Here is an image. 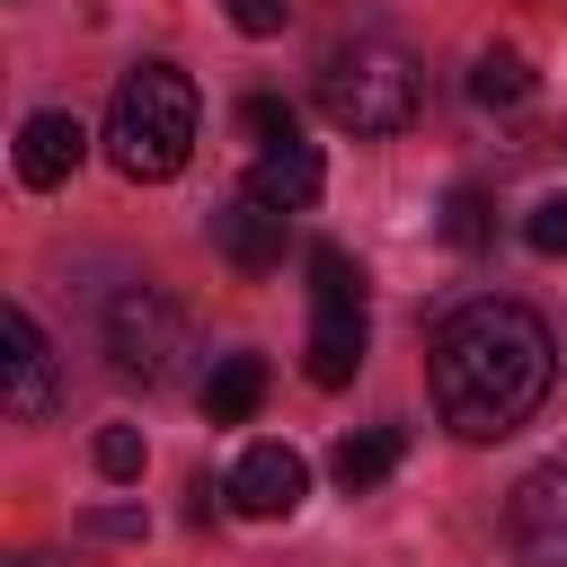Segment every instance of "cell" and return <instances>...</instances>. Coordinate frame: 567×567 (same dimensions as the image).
I'll use <instances>...</instances> for the list:
<instances>
[{"label":"cell","mask_w":567,"mask_h":567,"mask_svg":"<svg viewBox=\"0 0 567 567\" xmlns=\"http://www.w3.org/2000/svg\"><path fill=\"white\" fill-rule=\"evenodd\" d=\"M319 186H328L319 142H266V151H257V168H248V195H257V204H275V213H310V204H319Z\"/></svg>","instance_id":"30bf717a"},{"label":"cell","mask_w":567,"mask_h":567,"mask_svg":"<svg viewBox=\"0 0 567 567\" xmlns=\"http://www.w3.org/2000/svg\"><path fill=\"white\" fill-rule=\"evenodd\" d=\"M221 9H230L239 35H284L292 27V0H221Z\"/></svg>","instance_id":"d6986e66"},{"label":"cell","mask_w":567,"mask_h":567,"mask_svg":"<svg viewBox=\"0 0 567 567\" xmlns=\"http://www.w3.org/2000/svg\"><path fill=\"white\" fill-rule=\"evenodd\" d=\"M186 151H195V80L177 62H133L106 106V159L133 186H159L186 168Z\"/></svg>","instance_id":"7a4b0ae2"},{"label":"cell","mask_w":567,"mask_h":567,"mask_svg":"<svg viewBox=\"0 0 567 567\" xmlns=\"http://www.w3.org/2000/svg\"><path fill=\"white\" fill-rule=\"evenodd\" d=\"M523 239H532V257H567V195H540L523 213Z\"/></svg>","instance_id":"2e32d148"},{"label":"cell","mask_w":567,"mask_h":567,"mask_svg":"<svg viewBox=\"0 0 567 567\" xmlns=\"http://www.w3.org/2000/svg\"><path fill=\"white\" fill-rule=\"evenodd\" d=\"M363 346H372V319H363V266L319 239L310 248V381L319 390H346L363 372Z\"/></svg>","instance_id":"277c9868"},{"label":"cell","mask_w":567,"mask_h":567,"mask_svg":"<svg viewBox=\"0 0 567 567\" xmlns=\"http://www.w3.org/2000/svg\"><path fill=\"white\" fill-rule=\"evenodd\" d=\"M221 496H230L239 514H257V523H284V514H301V496H310V461H301L292 443H248Z\"/></svg>","instance_id":"ba28073f"},{"label":"cell","mask_w":567,"mask_h":567,"mask_svg":"<svg viewBox=\"0 0 567 567\" xmlns=\"http://www.w3.org/2000/svg\"><path fill=\"white\" fill-rule=\"evenodd\" d=\"M266 408V354H221L204 372V416L213 425H248Z\"/></svg>","instance_id":"7c38bea8"},{"label":"cell","mask_w":567,"mask_h":567,"mask_svg":"<svg viewBox=\"0 0 567 567\" xmlns=\"http://www.w3.org/2000/svg\"><path fill=\"white\" fill-rule=\"evenodd\" d=\"M80 532H89V540H142V505H97Z\"/></svg>","instance_id":"ffe728a7"},{"label":"cell","mask_w":567,"mask_h":567,"mask_svg":"<svg viewBox=\"0 0 567 567\" xmlns=\"http://www.w3.org/2000/svg\"><path fill=\"white\" fill-rule=\"evenodd\" d=\"M97 470H106V478H142V434H133V425H106V434H97Z\"/></svg>","instance_id":"ac0fdd59"},{"label":"cell","mask_w":567,"mask_h":567,"mask_svg":"<svg viewBox=\"0 0 567 567\" xmlns=\"http://www.w3.org/2000/svg\"><path fill=\"white\" fill-rule=\"evenodd\" d=\"M399 461H408V434H399V425H363V434H346V443H337V461H328V470H337V487H346V496H363V487H381Z\"/></svg>","instance_id":"4fadbf2b"},{"label":"cell","mask_w":567,"mask_h":567,"mask_svg":"<svg viewBox=\"0 0 567 567\" xmlns=\"http://www.w3.org/2000/svg\"><path fill=\"white\" fill-rule=\"evenodd\" d=\"M239 124H248L257 142H301V124H292V106H284V97H266V89H257V97L239 106Z\"/></svg>","instance_id":"e0dca14e"},{"label":"cell","mask_w":567,"mask_h":567,"mask_svg":"<svg viewBox=\"0 0 567 567\" xmlns=\"http://www.w3.org/2000/svg\"><path fill=\"white\" fill-rule=\"evenodd\" d=\"M434 230H443V248H487V195L478 186H452Z\"/></svg>","instance_id":"9a60e30c"},{"label":"cell","mask_w":567,"mask_h":567,"mask_svg":"<svg viewBox=\"0 0 567 567\" xmlns=\"http://www.w3.org/2000/svg\"><path fill=\"white\" fill-rule=\"evenodd\" d=\"M106 354H115V372L168 390V381L186 372V354H195V328H186V310H177L159 284H133V292L106 301Z\"/></svg>","instance_id":"5b68a950"},{"label":"cell","mask_w":567,"mask_h":567,"mask_svg":"<svg viewBox=\"0 0 567 567\" xmlns=\"http://www.w3.org/2000/svg\"><path fill=\"white\" fill-rule=\"evenodd\" d=\"M416 106H425V71H416L399 44H381V35H354V44H337V53L319 62V115H328L337 133H354V142L408 133Z\"/></svg>","instance_id":"3957f363"},{"label":"cell","mask_w":567,"mask_h":567,"mask_svg":"<svg viewBox=\"0 0 567 567\" xmlns=\"http://www.w3.org/2000/svg\"><path fill=\"white\" fill-rule=\"evenodd\" d=\"M80 151H89V133H80V115H62V106H35V115L18 124V177H27V186H62V177L80 168Z\"/></svg>","instance_id":"8fae6325"},{"label":"cell","mask_w":567,"mask_h":567,"mask_svg":"<svg viewBox=\"0 0 567 567\" xmlns=\"http://www.w3.org/2000/svg\"><path fill=\"white\" fill-rule=\"evenodd\" d=\"M0 346H9V354H0V372H9V381H0V408H9L18 425L53 416V399H62V372H53V346H44V328H35L18 301L0 310Z\"/></svg>","instance_id":"52a82bcc"},{"label":"cell","mask_w":567,"mask_h":567,"mask_svg":"<svg viewBox=\"0 0 567 567\" xmlns=\"http://www.w3.org/2000/svg\"><path fill=\"white\" fill-rule=\"evenodd\" d=\"M505 532H514L523 567H567V461H540V470L514 478Z\"/></svg>","instance_id":"8992f818"},{"label":"cell","mask_w":567,"mask_h":567,"mask_svg":"<svg viewBox=\"0 0 567 567\" xmlns=\"http://www.w3.org/2000/svg\"><path fill=\"white\" fill-rule=\"evenodd\" d=\"M470 97H478V106H523V97H532L523 53H478V62H470Z\"/></svg>","instance_id":"5bb4252c"},{"label":"cell","mask_w":567,"mask_h":567,"mask_svg":"<svg viewBox=\"0 0 567 567\" xmlns=\"http://www.w3.org/2000/svg\"><path fill=\"white\" fill-rule=\"evenodd\" d=\"M549 381H558V346H549L540 310H523V301H470L425 346L434 416L461 443H505L514 425H532Z\"/></svg>","instance_id":"6da1fadb"},{"label":"cell","mask_w":567,"mask_h":567,"mask_svg":"<svg viewBox=\"0 0 567 567\" xmlns=\"http://www.w3.org/2000/svg\"><path fill=\"white\" fill-rule=\"evenodd\" d=\"M284 221H292V213H275V204H257V195L239 186V195L213 213V248H221L239 275H275V266H284Z\"/></svg>","instance_id":"9c48e42d"}]
</instances>
